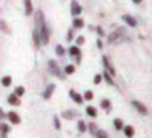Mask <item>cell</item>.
I'll use <instances>...</instances> for the list:
<instances>
[{
	"instance_id": "obj_30",
	"label": "cell",
	"mask_w": 152,
	"mask_h": 138,
	"mask_svg": "<svg viewBox=\"0 0 152 138\" xmlns=\"http://www.w3.org/2000/svg\"><path fill=\"white\" fill-rule=\"evenodd\" d=\"M113 127H115L117 130H123V127H125V123H123V120H121V119H115V120H113Z\"/></svg>"
},
{
	"instance_id": "obj_39",
	"label": "cell",
	"mask_w": 152,
	"mask_h": 138,
	"mask_svg": "<svg viewBox=\"0 0 152 138\" xmlns=\"http://www.w3.org/2000/svg\"><path fill=\"white\" fill-rule=\"evenodd\" d=\"M97 47H99V49H102V47H104V44H102V41H100V39L97 41Z\"/></svg>"
},
{
	"instance_id": "obj_40",
	"label": "cell",
	"mask_w": 152,
	"mask_h": 138,
	"mask_svg": "<svg viewBox=\"0 0 152 138\" xmlns=\"http://www.w3.org/2000/svg\"><path fill=\"white\" fill-rule=\"evenodd\" d=\"M141 2H142V0H133V3H136V5H137V3H141Z\"/></svg>"
},
{
	"instance_id": "obj_35",
	"label": "cell",
	"mask_w": 152,
	"mask_h": 138,
	"mask_svg": "<svg viewBox=\"0 0 152 138\" xmlns=\"http://www.w3.org/2000/svg\"><path fill=\"white\" fill-rule=\"evenodd\" d=\"M73 31H75V28H71V30L68 31V34H66V39H68V41H75V34H73Z\"/></svg>"
},
{
	"instance_id": "obj_31",
	"label": "cell",
	"mask_w": 152,
	"mask_h": 138,
	"mask_svg": "<svg viewBox=\"0 0 152 138\" xmlns=\"http://www.w3.org/2000/svg\"><path fill=\"white\" fill-rule=\"evenodd\" d=\"M53 127H55V130H61V123H60L58 115H53Z\"/></svg>"
},
{
	"instance_id": "obj_19",
	"label": "cell",
	"mask_w": 152,
	"mask_h": 138,
	"mask_svg": "<svg viewBox=\"0 0 152 138\" xmlns=\"http://www.w3.org/2000/svg\"><path fill=\"white\" fill-rule=\"evenodd\" d=\"M123 133H125L126 138H133L134 137V127L133 125H125L123 127Z\"/></svg>"
},
{
	"instance_id": "obj_10",
	"label": "cell",
	"mask_w": 152,
	"mask_h": 138,
	"mask_svg": "<svg viewBox=\"0 0 152 138\" xmlns=\"http://www.w3.org/2000/svg\"><path fill=\"white\" fill-rule=\"evenodd\" d=\"M121 18H123V21H125L129 28H136L137 26V21H136V18L133 15H128V13H126V15H123Z\"/></svg>"
},
{
	"instance_id": "obj_20",
	"label": "cell",
	"mask_w": 152,
	"mask_h": 138,
	"mask_svg": "<svg viewBox=\"0 0 152 138\" xmlns=\"http://www.w3.org/2000/svg\"><path fill=\"white\" fill-rule=\"evenodd\" d=\"M76 127H78V132H79V133L88 132V123H86L84 120H81V119H78V122H76Z\"/></svg>"
},
{
	"instance_id": "obj_27",
	"label": "cell",
	"mask_w": 152,
	"mask_h": 138,
	"mask_svg": "<svg viewBox=\"0 0 152 138\" xmlns=\"http://www.w3.org/2000/svg\"><path fill=\"white\" fill-rule=\"evenodd\" d=\"M12 81H13V78L10 77V75H5V77L2 78V85L5 86V88H8V86H12Z\"/></svg>"
},
{
	"instance_id": "obj_38",
	"label": "cell",
	"mask_w": 152,
	"mask_h": 138,
	"mask_svg": "<svg viewBox=\"0 0 152 138\" xmlns=\"http://www.w3.org/2000/svg\"><path fill=\"white\" fill-rule=\"evenodd\" d=\"M0 119H7V112L3 109H0Z\"/></svg>"
},
{
	"instance_id": "obj_25",
	"label": "cell",
	"mask_w": 152,
	"mask_h": 138,
	"mask_svg": "<svg viewBox=\"0 0 152 138\" xmlns=\"http://www.w3.org/2000/svg\"><path fill=\"white\" fill-rule=\"evenodd\" d=\"M86 114H88L89 117L96 119L97 117V109L94 107V106H88V107H86Z\"/></svg>"
},
{
	"instance_id": "obj_2",
	"label": "cell",
	"mask_w": 152,
	"mask_h": 138,
	"mask_svg": "<svg viewBox=\"0 0 152 138\" xmlns=\"http://www.w3.org/2000/svg\"><path fill=\"white\" fill-rule=\"evenodd\" d=\"M49 70H50V73H52L53 77H57L60 80H65V72L61 70L60 65L57 63L55 60H49Z\"/></svg>"
},
{
	"instance_id": "obj_26",
	"label": "cell",
	"mask_w": 152,
	"mask_h": 138,
	"mask_svg": "<svg viewBox=\"0 0 152 138\" xmlns=\"http://www.w3.org/2000/svg\"><path fill=\"white\" fill-rule=\"evenodd\" d=\"M102 78L105 80V81H107V83H108V85H110V86H113V85H115V81H113V77H112V75L108 73V72H104Z\"/></svg>"
},
{
	"instance_id": "obj_4",
	"label": "cell",
	"mask_w": 152,
	"mask_h": 138,
	"mask_svg": "<svg viewBox=\"0 0 152 138\" xmlns=\"http://www.w3.org/2000/svg\"><path fill=\"white\" fill-rule=\"evenodd\" d=\"M131 106L134 107V109H136L137 112H139L141 115H147V114H149V111H147V107L144 106V104L141 103V101H136V99H134V101H131Z\"/></svg>"
},
{
	"instance_id": "obj_24",
	"label": "cell",
	"mask_w": 152,
	"mask_h": 138,
	"mask_svg": "<svg viewBox=\"0 0 152 138\" xmlns=\"http://www.w3.org/2000/svg\"><path fill=\"white\" fill-rule=\"evenodd\" d=\"M66 52H68V50L65 49L61 44H57V46H55V54H57V57H63Z\"/></svg>"
},
{
	"instance_id": "obj_18",
	"label": "cell",
	"mask_w": 152,
	"mask_h": 138,
	"mask_svg": "<svg viewBox=\"0 0 152 138\" xmlns=\"http://www.w3.org/2000/svg\"><path fill=\"white\" fill-rule=\"evenodd\" d=\"M68 54H70V57H73V59H75V57H79V55H81V49H79V46H71L70 47V49H68Z\"/></svg>"
},
{
	"instance_id": "obj_6",
	"label": "cell",
	"mask_w": 152,
	"mask_h": 138,
	"mask_svg": "<svg viewBox=\"0 0 152 138\" xmlns=\"http://www.w3.org/2000/svg\"><path fill=\"white\" fill-rule=\"evenodd\" d=\"M102 63H104V67H105V72H108L112 77H115V67L110 63V60H108L107 55H102Z\"/></svg>"
},
{
	"instance_id": "obj_12",
	"label": "cell",
	"mask_w": 152,
	"mask_h": 138,
	"mask_svg": "<svg viewBox=\"0 0 152 138\" xmlns=\"http://www.w3.org/2000/svg\"><path fill=\"white\" fill-rule=\"evenodd\" d=\"M81 12H83L81 5H79L76 0H73V2H71V15H73V18L75 16H79V15H81Z\"/></svg>"
},
{
	"instance_id": "obj_17",
	"label": "cell",
	"mask_w": 152,
	"mask_h": 138,
	"mask_svg": "<svg viewBox=\"0 0 152 138\" xmlns=\"http://www.w3.org/2000/svg\"><path fill=\"white\" fill-rule=\"evenodd\" d=\"M42 24H45V20H44V13H42L41 10H37V13H36V28L42 26Z\"/></svg>"
},
{
	"instance_id": "obj_7",
	"label": "cell",
	"mask_w": 152,
	"mask_h": 138,
	"mask_svg": "<svg viewBox=\"0 0 152 138\" xmlns=\"http://www.w3.org/2000/svg\"><path fill=\"white\" fill-rule=\"evenodd\" d=\"M55 83H50V85H47V88L44 89V93H42V97H44L45 101H49L50 97H52V94H53V91H55Z\"/></svg>"
},
{
	"instance_id": "obj_11",
	"label": "cell",
	"mask_w": 152,
	"mask_h": 138,
	"mask_svg": "<svg viewBox=\"0 0 152 138\" xmlns=\"http://www.w3.org/2000/svg\"><path fill=\"white\" fill-rule=\"evenodd\" d=\"M68 94H70V97L75 101L76 104H83V103H84V97H83L79 93H76L75 89H70V91H68Z\"/></svg>"
},
{
	"instance_id": "obj_21",
	"label": "cell",
	"mask_w": 152,
	"mask_h": 138,
	"mask_svg": "<svg viewBox=\"0 0 152 138\" xmlns=\"http://www.w3.org/2000/svg\"><path fill=\"white\" fill-rule=\"evenodd\" d=\"M10 130H12V127H10L7 122H0V133H2V137H3V138L7 137V133H8Z\"/></svg>"
},
{
	"instance_id": "obj_23",
	"label": "cell",
	"mask_w": 152,
	"mask_h": 138,
	"mask_svg": "<svg viewBox=\"0 0 152 138\" xmlns=\"http://www.w3.org/2000/svg\"><path fill=\"white\" fill-rule=\"evenodd\" d=\"M63 72H65V75H73L75 72H76V65H73V63L65 65V67H63Z\"/></svg>"
},
{
	"instance_id": "obj_14",
	"label": "cell",
	"mask_w": 152,
	"mask_h": 138,
	"mask_svg": "<svg viewBox=\"0 0 152 138\" xmlns=\"http://www.w3.org/2000/svg\"><path fill=\"white\" fill-rule=\"evenodd\" d=\"M0 31L3 32V34H7V36H10L12 34V30H10V26H8V23H7L3 18H0Z\"/></svg>"
},
{
	"instance_id": "obj_5",
	"label": "cell",
	"mask_w": 152,
	"mask_h": 138,
	"mask_svg": "<svg viewBox=\"0 0 152 138\" xmlns=\"http://www.w3.org/2000/svg\"><path fill=\"white\" fill-rule=\"evenodd\" d=\"M7 119H8L10 122L13 123V125H20L21 123V117H20V114L15 111H10V112H7Z\"/></svg>"
},
{
	"instance_id": "obj_37",
	"label": "cell",
	"mask_w": 152,
	"mask_h": 138,
	"mask_svg": "<svg viewBox=\"0 0 152 138\" xmlns=\"http://www.w3.org/2000/svg\"><path fill=\"white\" fill-rule=\"evenodd\" d=\"M94 30H96V32H97V34H99V36H100V38H104V36H105V31H104V30H102V28H99V26H96V28H94Z\"/></svg>"
},
{
	"instance_id": "obj_29",
	"label": "cell",
	"mask_w": 152,
	"mask_h": 138,
	"mask_svg": "<svg viewBox=\"0 0 152 138\" xmlns=\"http://www.w3.org/2000/svg\"><path fill=\"white\" fill-rule=\"evenodd\" d=\"M24 93H26V88H24V86L20 85V86H16V88H15V94H16L18 97H23Z\"/></svg>"
},
{
	"instance_id": "obj_28",
	"label": "cell",
	"mask_w": 152,
	"mask_h": 138,
	"mask_svg": "<svg viewBox=\"0 0 152 138\" xmlns=\"http://www.w3.org/2000/svg\"><path fill=\"white\" fill-rule=\"evenodd\" d=\"M100 106H102V109H104V111L110 112V106H112L110 99H102V101H100Z\"/></svg>"
},
{
	"instance_id": "obj_3",
	"label": "cell",
	"mask_w": 152,
	"mask_h": 138,
	"mask_svg": "<svg viewBox=\"0 0 152 138\" xmlns=\"http://www.w3.org/2000/svg\"><path fill=\"white\" fill-rule=\"evenodd\" d=\"M37 30H39V34H41L42 46H47L50 42V28L47 26V24H42V26H39Z\"/></svg>"
},
{
	"instance_id": "obj_8",
	"label": "cell",
	"mask_w": 152,
	"mask_h": 138,
	"mask_svg": "<svg viewBox=\"0 0 152 138\" xmlns=\"http://www.w3.org/2000/svg\"><path fill=\"white\" fill-rule=\"evenodd\" d=\"M61 117L65 120H73V119H79V112L78 111H63L61 112Z\"/></svg>"
},
{
	"instance_id": "obj_36",
	"label": "cell",
	"mask_w": 152,
	"mask_h": 138,
	"mask_svg": "<svg viewBox=\"0 0 152 138\" xmlns=\"http://www.w3.org/2000/svg\"><path fill=\"white\" fill-rule=\"evenodd\" d=\"M102 75H96V77H94V85H100V83H102Z\"/></svg>"
},
{
	"instance_id": "obj_34",
	"label": "cell",
	"mask_w": 152,
	"mask_h": 138,
	"mask_svg": "<svg viewBox=\"0 0 152 138\" xmlns=\"http://www.w3.org/2000/svg\"><path fill=\"white\" fill-rule=\"evenodd\" d=\"M75 41H76V46H83V44L86 42V41H84V36H78Z\"/></svg>"
},
{
	"instance_id": "obj_22",
	"label": "cell",
	"mask_w": 152,
	"mask_h": 138,
	"mask_svg": "<svg viewBox=\"0 0 152 138\" xmlns=\"http://www.w3.org/2000/svg\"><path fill=\"white\" fill-rule=\"evenodd\" d=\"M88 132L91 133L92 137H96V135H97V132H99V127H97L94 122H89V123H88Z\"/></svg>"
},
{
	"instance_id": "obj_16",
	"label": "cell",
	"mask_w": 152,
	"mask_h": 138,
	"mask_svg": "<svg viewBox=\"0 0 152 138\" xmlns=\"http://www.w3.org/2000/svg\"><path fill=\"white\" fill-rule=\"evenodd\" d=\"M23 3H24V13H26V16H31L32 12H34L32 2H31V0H23Z\"/></svg>"
},
{
	"instance_id": "obj_13",
	"label": "cell",
	"mask_w": 152,
	"mask_h": 138,
	"mask_svg": "<svg viewBox=\"0 0 152 138\" xmlns=\"http://www.w3.org/2000/svg\"><path fill=\"white\" fill-rule=\"evenodd\" d=\"M84 20L83 18H79V16H75L73 18V23H71V28H75V30H83L84 28Z\"/></svg>"
},
{
	"instance_id": "obj_9",
	"label": "cell",
	"mask_w": 152,
	"mask_h": 138,
	"mask_svg": "<svg viewBox=\"0 0 152 138\" xmlns=\"http://www.w3.org/2000/svg\"><path fill=\"white\" fill-rule=\"evenodd\" d=\"M32 44H34L36 49H41V46H42L41 34H39V30H37V28H36V30L32 31Z\"/></svg>"
},
{
	"instance_id": "obj_15",
	"label": "cell",
	"mask_w": 152,
	"mask_h": 138,
	"mask_svg": "<svg viewBox=\"0 0 152 138\" xmlns=\"http://www.w3.org/2000/svg\"><path fill=\"white\" fill-rule=\"evenodd\" d=\"M7 101H8V104H12V106H21V99L16 96L15 93H12L8 97H7Z\"/></svg>"
},
{
	"instance_id": "obj_1",
	"label": "cell",
	"mask_w": 152,
	"mask_h": 138,
	"mask_svg": "<svg viewBox=\"0 0 152 138\" xmlns=\"http://www.w3.org/2000/svg\"><path fill=\"white\" fill-rule=\"evenodd\" d=\"M107 39H108V42H110V44H113V42H120L121 39H126V38H125V28L115 26L113 32H110Z\"/></svg>"
},
{
	"instance_id": "obj_32",
	"label": "cell",
	"mask_w": 152,
	"mask_h": 138,
	"mask_svg": "<svg viewBox=\"0 0 152 138\" xmlns=\"http://www.w3.org/2000/svg\"><path fill=\"white\" fill-rule=\"evenodd\" d=\"M83 97H84V101H92L94 99V93L91 91V89H89V91H84Z\"/></svg>"
},
{
	"instance_id": "obj_33",
	"label": "cell",
	"mask_w": 152,
	"mask_h": 138,
	"mask_svg": "<svg viewBox=\"0 0 152 138\" xmlns=\"http://www.w3.org/2000/svg\"><path fill=\"white\" fill-rule=\"evenodd\" d=\"M96 138H108V135H107V132H105V130H100V128H99V132H97Z\"/></svg>"
}]
</instances>
